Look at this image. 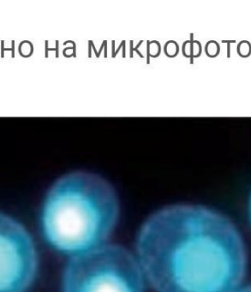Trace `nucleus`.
Instances as JSON below:
<instances>
[{
  "instance_id": "f257e3e1",
  "label": "nucleus",
  "mask_w": 251,
  "mask_h": 292,
  "mask_svg": "<svg viewBox=\"0 0 251 292\" xmlns=\"http://www.w3.org/2000/svg\"><path fill=\"white\" fill-rule=\"evenodd\" d=\"M136 247L141 271L158 292H235L246 272L234 225L202 206L156 212L142 225Z\"/></svg>"
},
{
  "instance_id": "f03ea898",
  "label": "nucleus",
  "mask_w": 251,
  "mask_h": 292,
  "mask_svg": "<svg viewBox=\"0 0 251 292\" xmlns=\"http://www.w3.org/2000/svg\"><path fill=\"white\" fill-rule=\"evenodd\" d=\"M118 216V200L112 185L96 174L74 171L49 189L41 225L53 249L73 257L104 245Z\"/></svg>"
},
{
  "instance_id": "7ed1b4c3",
  "label": "nucleus",
  "mask_w": 251,
  "mask_h": 292,
  "mask_svg": "<svg viewBox=\"0 0 251 292\" xmlns=\"http://www.w3.org/2000/svg\"><path fill=\"white\" fill-rule=\"evenodd\" d=\"M64 292H144L138 260L118 245H102L73 256L63 277Z\"/></svg>"
},
{
  "instance_id": "20e7f679",
  "label": "nucleus",
  "mask_w": 251,
  "mask_h": 292,
  "mask_svg": "<svg viewBox=\"0 0 251 292\" xmlns=\"http://www.w3.org/2000/svg\"><path fill=\"white\" fill-rule=\"evenodd\" d=\"M38 266L32 237L21 224L0 212V292H26Z\"/></svg>"
},
{
  "instance_id": "39448f33",
  "label": "nucleus",
  "mask_w": 251,
  "mask_h": 292,
  "mask_svg": "<svg viewBox=\"0 0 251 292\" xmlns=\"http://www.w3.org/2000/svg\"><path fill=\"white\" fill-rule=\"evenodd\" d=\"M235 292H251V285L244 287V288L240 289V290H236Z\"/></svg>"
},
{
  "instance_id": "423d86ee",
  "label": "nucleus",
  "mask_w": 251,
  "mask_h": 292,
  "mask_svg": "<svg viewBox=\"0 0 251 292\" xmlns=\"http://www.w3.org/2000/svg\"><path fill=\"white\" fill-rule=\"evenodd\" d=\"M250 221H251V197H250Z\"/></svg>"
}]
</instances>
